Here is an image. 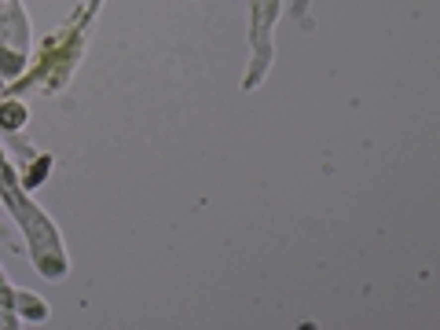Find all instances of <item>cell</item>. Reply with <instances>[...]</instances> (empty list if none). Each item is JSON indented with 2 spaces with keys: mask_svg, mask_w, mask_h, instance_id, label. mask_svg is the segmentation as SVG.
Wrapping results in <instances>:
<instances>
[{
  "mask_svg": "<svg viewBox=\"0 0 440 330\" xmlns=\"http://www.w3.org/2000/svg\"><path fill=\"white\" fill-rule=\"evenodd\" d=\"M18 121H22V110H18V107H7V110H4V125H11V129H15Z\"/></svg>",
  "mask_w": 440,
  "mask_h": 330,
  "instance_id": "6da1fadb",
  "label": "cell"
}]
</instances>
